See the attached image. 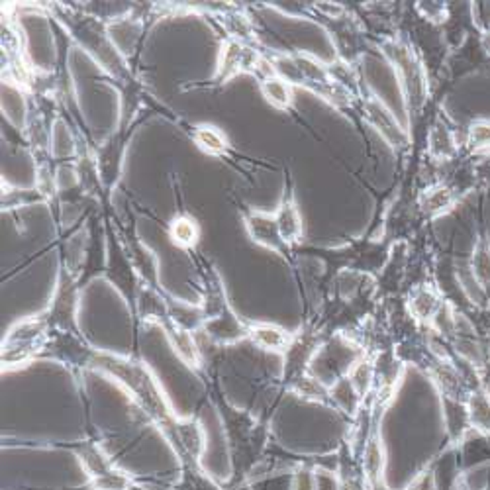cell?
<instances>
[{
	"label": "cell",
	"mask_w": 490,
	"mask_h": 490,
	"mask_svg": "<svg viewBox=\"0 0 490 490\" xmlns=\"http://www.w3.org/2000/svg\"><path fill=\"white\" fill-rule=\"evenodd\" d=\"M91 363L94 367L116 376L118 383L128 388L129 394H134V400L165 434V438L173 443V447L179 449L182 457L193 461L191 457L196 455V447L200 443L198 429L193 424H181L175 418V414L169 408L167 400L157 387L155 379L143 365L128 361L124 357L104 355V353H92Z\"/></svg>",
	"instance_id": "1"
},
{
	"label": "cell",
	"mask_w": 490,
	"mask_h": 490,
	"mask_svg": "<svg viewBox=\"0 0 490 490\" xmlns=\"http://www.w3.org/2000/svg\"><path fill=\"white\" fill-rule=\"evenodd\" d=\"M61 22H65V26L69 28L73 38L103 65L104 71L110 73V77L118 78L126 87H131V75L128 73V65L122 59V55L116 52L114 43L108 39L104 28L96 20L87 18V16H77V14H63Z\"/></svg>",
	"instance_id": "2"
},
{
	"label": "cell",
	"mask_w": 490,
	"mask_h": 490,
	"mask_svg": "<svg viewBox=\"0 0 490 490\" xmlns=\"http://www.w3.org/2000/svg\"><path fill=\"white\" fill-rule=\"evenodd\" d=\"M200 316V326L204 328V332L220 343H232L247 336L244 323L239 322V318H235L232 308L228 306L220 277L214 271L206 275V300Z\"/></svg>",
	"instance_id": "3"
},
{
	"label": "cell",
	"mask_w": 490,
	"mask_h": 490,
	"mask_svg": "<svg viewBox=\"0 0 490 490\" xmlns=\"http://www.w3.org/2000/svg\"><path fill=\"white\" fill-rule=\"evenodd\" d=\"M239 73H257V75H261V81L265 77L277 75L271 59H265L257 50L249 47L244 41L230 38L222 45L214 83H218V85L228 83L230 78L239 75Z\"/></svg>",
	"instance_id": "4"
},
{
	"label": "cell",
	"mask_w": 490,
	"mask_h": 490,
	"mask_svg": "<svg viewBox=\"0 0 490 490\" xmlns=\"http://www.w3.org/2000/svg\"><path fill=\"white\" fill-rule=\"evenodd\" d=\"M50 326V318H30L10 330L2 343V365L6 369L18 367L39 353L47 343Z\"/></svg>",
	"instance_id": "5"
},
{
	"label": "cell",
	"mask_w": 490,
	"mask_h": 490,
	"mask_svg": "<svg viewBox=\"0 0 490 490\" xmlns=\"http://www.w3.org/2000/svg\"><path fill=\"white\" fill-rule=\"evenodd\" d=\"M81 461L91 477L94 490H129L131 478L108 461L96 445H85L81 449Z\"/></svg>",
	"instance_id": "6"
},
{
	"label": "cell",
	"mask_w": 490,
	"mask_h": 490,
	"mask_svg": "<svg viewBox=\"0 0 490 490\" xmlns=\"http://www.w3.org/2000/svg\"><path fill=\"white\" fill-rule=\"evenodd\" d=\"M385 52L387 55L392 59V63L396 65V69L400 71L402 75V85L404 89L408 92V100L416 106L424 103L422 98V92L426 89V83H424V77H422V65L420 61L416 59V55L410 52L408 45L400 43V41H388L385 45Z\"/></svg>",
	"instance_id": "7"
},
{
	"label": "cell",
	"mask_w": 490,
	"mask_h": 490,
	"mask_svg": "<svg viewBox=\"0 0 490 490\" xmlns=\"http://www.w3.org/2000/svg\"><path fill=\"white\" fill-rule=\"evenodd\" d=\"M245 228L251 235V239L255 244L263 245L267 249L283 253L284 249H288V245L283 239V233L279 228V222L275 212H261V210H251L245 214Z\"/></svg>",
	"instance_id": "8"
},
{
	"label": "cell",
	"mask_w": 490,
	"mask_h": 490,
	"mask_svg": "<svg viewBox=\"0 0 490 490\" xmlns=\"http://www.w3.org/2000/svg\"><path fill=\"white\" fill-rule=\"evenodd\" d=\"M122 159H124V140L120 136H112L108 142L100 145L96 153V169L104 191H112V187L116 184L118 175L122 171Z\"/></svg>",
	"instance_id": "9"
},
{
	"label": "cell",
	"mask_w": 490,
	"mask_h": 490,
	"mask_svg": "<svg viewBox=\"0 0 490 490\" xmlns=\"http://www.w3.org/2000/svg\"><path fill=\"white\" fill-rule=\"evenodd\" d=\"M365 114H367L369 122L373 124L374 128L385 136V140L390 142L392 147L402 149V147L408 145L406 131L400 128L398 122L394 120V116L388 112L387 108H385V104L381 103V100H376L374 96L373 98H367V100H365Z\"/></svg>",
	"instance_id": "10"
},
{
	"label": "cell",
	"mask_w": 490,
	"mask_h": 490,
	"mask_svg": "<svg viewBox=\"0 0 490 490\" xmlns=\"http://www.w3.org/2000/svg\"><path fill=\"white\" fill-rule=\"evenodd\" d=\"M275 216H277L286 245L298 244L304 235V226H302V216H300V210H298L297 200L292 194H286L281 200L279 208L275 210Z\"/></svg>",
	"instance_id": "11"
},
{
	"label": "cell",
	"mask_w": 490,
	"mask_h": 490,
	"mask_svg": "<svg viewBox=\"0 0 490 490\" xmlns=\"http://www.w3.org/2000/svg\"><path fill=\"white\" fill-rule=\"evenodd\" d=\"M455 202H457V196H455V191L451 187L438 182V184H432L426 193L422 194L420 208L426 212L427 216H438V214L451 210Z\"/></svg>",
	"instance_id": "12"
},
{
	"label": "cell",
	"mask_w": 490,
	"mask_h": 490,
	"mask_svg": "<svg viewBox=\"0 0 490 490\" xmlns=\"http://www.w3.org/2000/svg\"><path fill=\"white\" fill-rule=\"evenodd\" d=\"M169 233H171V239L175 244L182 247V249H191L194 245L198 244V237H200V226L198 222L189 216V214H179L171 220V226H169Z\"/></svg>",
	"instance_id": "13"
},
{
	"label": "cell",
	"mask_w": 490,
	"mask_h": 490,
	"mask_svg": "<svg viewBox=\"0 0 490 490\" xmlns=\"http://www.w3.org/2000/svg\"><path fill=\"white\" fill-rule=\"evenodd\" d=\"M193 136L196 145L208 155L222 157V155L228 153V149H230V143H228V140H226V136H224L216 126L200 124V126L194 128Z\"/></svg>",
	"instance_id": "14"
},
{
	"label": "cell",
	"mask_w": 490,
	"mask_h": 490,
	"mask_svg": "<svg viewBox=\"0 0 490 490\" xmlns=\"http://www.w3.org/2000/svg\"><path fill=\"white\" fill-rule=\"evenodd\" d=\"M261 92L263 96L269 100L271 106L279 108V110H288L292 106V89L290 83L284 81L279 75H271L261 81Z\"/></svg>",
	"instance_id": "15"
},
{
	"label": "cell",
	"mask_w": 490,
	"mask_h": 490,
	"mask_svg": "<svg viewBox=\"0 0 490 490\" xmlns=\"http://www.w3.org/2000/svg\"><path fill=\"white\" fill-rule=\"evenodd\" d=\"M249 336L253 337V341L265 349H273V351H279V349L290 348V336L273 326V323H255L249 328Z\"/></svg>",
	"instance_id": "16"
},
{
	"label": "cell",
	"mask_w": 490,
	"mask_h": 490,
	"mask_svg": "<svg viewBox=\"0 0 490 490\" xmlns=\"http://www.w3.org/2000/svg\"><path fill=\"white\" fill-rule=\"evenodd\" d=\"M429 151L438 159H451L457 153V143L451 129L445 126L443 120H438L429 131Z\"/></svg>",
	"instance_id": "17"
},
{
	"label": "cell",
	"mask_w": 490,
	"mask_h": 490,
	"mask_svg": "<svg viewBox=\"0 0 490 490\" xmlns=\"http://www.w3.org/2000/svg\"><path fill=\"white\" fill-rule=\"evenodd\" d=\"M471 269L475 273L477 281L484 286H490V242L487 237H480L475 245V253L471 259Z\"/></svg>",
	"instance_id": "18"
},
{
	"label": "cell",
	"mask_w": 490,
	"mask_h": 490,
	"mask_svg": "<svg viewBox=\"0 0 490 490\" xmlns=\"http://www.w3.org/2000/svg\"><path fill=\"white\" fill-rule=\"evenodd\" d=\"M438 297L432 288H420L412 297V312L418 318H432L438 312Z\"/></svg>",
	"instance_id": "19"
},
{
	"label": "cell",
	"mask_w": 490,
	"mask_h": 490,
	"mask_svg": "<svg viewBox=\"0 0 490 490\" xmlns=\"http://www.w3.org/2000/svg\"><path fill=\"white\" fill-rule=\"evenodd\" d=\"M469 145L475 151H490V122L475 120L469 128Z\"/></svg>",
	"instance_id": "20"
},
{
	"label": "cell",
	"mask_w": 490,
	"mask_h": 490,
	"mask_svg": "<svg viewBox=\"0 0 490 490\" xmlns=\"http://www.w3.org/2000/svg\"><path fill=\"white\" fill-rule=\"evenodd\" d=\"M471 420L478 429H490V400L477 394L471 402Z\"/></svg>",
	"instance_id": "21"
},
{
	"label": "cell",
	"mask_w": 490,
	"mask_h": 490,
	"mask_svg": "<svg viewBox=\"0 0 490 490\" xmlns=\"http://www.w3.org/2000/svg\"><path fill=\"white\" fill-rule=\"evenodd\" d=\"M480 45H482V50H484V52L490 55V28L487 30V32H484V34H482V38H480Z\"/></svg>",
	"instance_id": "22"
},
{
	"label": "cell",
	"mask_w": 490,
	"mask_h": 490,
	"mask_svg": "<svg viewBox=\"0 0 490 490\" xmlns=\"http://www.w3.org/2000/svg\"><path fill=\"white\" fill-rule=\"evenodd\" d=\"M143 489L145 490H169V489H163V487H157V484H143Z\"/></svg>",
	"instance_id": "23"
}]
</instances>
